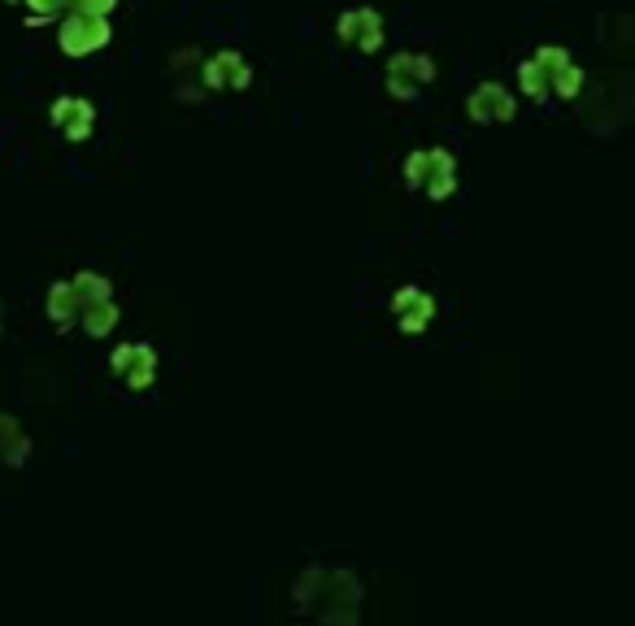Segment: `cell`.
I'll return each mask as SVG.
<instances>
[{
  "label": "cell",
  "mask_w": 635,
  "mask_h": 626,
  "mask_svg": "<svg viewBox=\"0 0 635 626\" xmlns=\"http://www.w3.org/2000/svg\"><path fill=\"white\" fill-rule=\"evenodd\" d=\"M109 35H114V31H109V22H105L100 13H78V9H71L66 22H62V31H57V44H62V53H71V57H87V53L105 49Z\"/></svg>",
  "instance_id": "6da1fadb"
},
{
  "label": "cell",
  "mask_w": 635,
  "mask_h": 626,
  "mask_svg": "<svg viewBox=\"0 0 635 626\" xmlns=\"http://www.w3.org/2000/svg\"><path fill=\"white\" fill-rule=\"evenodd\" d=\"M435 78V62L423 53H396L392 66H388V92L396 100H414L426 83Z\"/></svg>",
  "instance_id": "7a4b0ae2"
},
{
  "label": "cell",
  "mask_w": 635,
  "mask_h": 626,
  "mask_svg": "<svg viewBox=\"0 0 635 626\" xmlns=\"http://www.w3.org/2000/svg\"><path fill=\"white\" fill-rule=\"evenodd\" d=\"M109 370H114L131 392H144V388H152V379H157V352L148 344H123V348H114Z\"/></svg>",
  "instance_id": "3957f363"
},
{
  "label": "cell",
  "mask_w": 635,
  "mask_h": 626,
  "mask_svg": "<svg viewBox=\"0 0 635 626\" xmlns=\"http://www.w3.org/2000/svg\"><path fill=\"white\" fill-rule=\"evenodd\" d=\"M466 114H470L475 123L493 127V123H509V118L518 114V105H514V96H509L500 83H479V87L470 92V100H466Z\"/></svg>",
  "instance_id": "277c9868"
},
{
  "label": "cell",
  "mask_w": 635,
  "mask_h": 626,
  "mask_svg": "<svg viewBox=\"0 0 635 626\" xmlns=\"http://www.w3.org/2000/svg\"><path fill=\"white\" fill-rule=\"evenodd\" d=\"M340 40L345 44H357L361 53H379L383 49V18L374 13V9H349L345 18H340Z\"/></svg>",
  "instance_id": "5b68a950"
},
{
  "label": "cell",
  "mask_w": 635,
  "mask_h": 626,
  "mask_svg": "<svg viewBox=\"0 0 635 626\" xmlns=\"http://www.w3.org/2000/svg\"><path fill=\"white\" fill-rule=\"evenodd\" d=\"M392 309H396V322H401V331H410V336H419L431 327V318H435V300L419 291V287H401L396 291V300H392Z\"/></svg>",
  "instance_id": "8992f818"
},
{
  "label": "cell",
  "mask_w": 635,
  "mask_h": 626,
  "mask_svg": "<svg viewBox=\"0 0 635 626\" xmlns=\"http://www.w3.org/2000/svg\"><path fill=\"white\" fill-rule=\"evenodd\" d=\"M53 127L62 131L66 139H87L92 136V127H96V109L87 105V100H78V96H62L57 105H53Z\"/></svg>",
  "instance_id": "52a82bcc"
},
{
  "label": "cell",
  "mask_w": 635,
  "mask_h": 626,
  "mask_svg": "<svg viewBox=\"0 0 635 626\" xmlns=\"http://www.w3.org/2000/svg\"><path fill=\"white\" fill-rule=\"evenodd\" d=\"M423 188H426V197H431V201H444V197L457 188V161H453V152H444V148H426Z\"/></svg>",
  "instance_id": "ba28073f"
},
{
  "label": "cell",
  "mask_w": 635,
  "mask_h": 626,
  "mask_svg": "<svg viewBox=\"0 0 635 626\" xmlns=\"http://www.w3.org/2000/svg\"><path fill=\"white\" fill-rule=\"evenodd\" d=\"M253 83V70L240 53H218L205 62V87L222 92V87H248Z\"/></svg>",
  "instance_id": "9c48e42d"
},
{
  "label": "cell",
  "mask_w": 635,
  "mask_h": 626,
  "mask_svg": "<svg viewBox=\"0 0 635 626\" xmlns=\"http://www.w3.org/2000/svg\"><path fill=\"white\" fill-rule=\"evenodd\" d=\"M78 322H83V331L87 336H109L114 327H118V305H114V296L109 300H96V305H83L78 309Z\"/></svg>",
  "instance_id": "30bf717a"
},
{
  "label": "cell",
  "mask_w": 635,
  "mask_h": 626,
  "mask_svg": "<svg viewBox=\"0 0 635 626\" xmlns=\"http://www.w3.org/2000/svg\"><path fill=\"white\" fill-rule=\"evenodd\" d=\"M27 453H31V439L22 435V426H18L13 417L0 414V461H4V466H22Z\"/></svg>",
  "instance_id": "8fae6325"
},
{
  "label": "cell",
  "mask_w": 635,
  "mask_h": 626,
  "mask_svg": "<svg viewBox=\"0 0 635 626\" xmlns=\"http://www.w3.org/2000/svg\"><path fill=\"white\" fill-rule=\"evenodd\" d=\"M49 318H53V327H71V322H78V300H74L71 291V278L66 283H57V287H49Z\"/></svg>",
  "instance_id": "7c38bea8"
},
{
  "label": "cell",
  "mask_w": 635,
  "mask_h": 626,
  "mask_svg": "<svg viewBox=\"0 0 635 626\" xmlns=\"http://www.w3.org/2000/svg\"><path fill=\"white\" fill-rule=\"evenodd\" d=\"M71 291H74V300H78V309L114 296V291H109V278L96 275V270H78V275L71 278Z\"/></svg>",
  "instance_id": "4fadbf2b"
},
{
  "label": "cell",
  "mask_w": 635,
  "mask_h": 626,
  "mask_svg": "<svg viewBox=\"0 0 635 626\" xmlns=\"http://www.w3.org/2000/svg\"><path fill=\"white\" fill-rule=\"evenodd\" d=\"M579 87H583V70H579L574 62H570V57H565L562 66L553 70V78H549V96L574 100V96H579Z\"/></svg>",
  "instance_id": "5bb4252c"
},
{
  "label": "cell",
  "mask_w": 635,
  "mask_h": 626,
  "mask_svg": "<svg viewBox=\"0 0 635 626\" xmlns=\"http://www.w3.org/2000/svg\"><path fill=\"white\" fill-rule=\"evenodd\" d=\"M518 87H522L531 100H544V96H549V70L540 66L536 57H527V62L518 66Z\"/></svg>",
  "instance_id": "9a60e30c"
},
{
  "label": "cell",
  "mask_w": 635,
  "mask_h": 626,
  "mask_svg": "<svg viewBox=\"0 0 635 626\" xmlns=\"http://www.w3.org/2000/svg\"><path fill=\"white\" fill-rule=\"evenodd\" d=\"M66 9H78V13H100V18H109V13L118 9V0H66Z\"/></svg>",
  "instance_id": "2e32d148"
},
{
  "label": "cell",
  "mask_w": 635,
  "mask_h": 626,
  "mask_svg": "<svg viewBox=\"0 0 635 626\" xmlns=\"http://www.w3.org/2000/svg\"><path fill=\"white\" fill-rule=\"evenodd\" d=\"M27 9H31L35 18H53V13L66 9V0H27Z\"/></svg>",
  "instance_id": "e0dca14e"
},
{
  "label": "cell",
  "mask_w": 635,
  "mask_h": 626,
  "mask_svg": "<svg viewBox=\"0 0 635 626\" xmlns=\"http://www.w3.org/2000/svg\"><path fill=\"white\" fill-rule=\"evenodd\" d=\"M9 4H13V0H9Z\"/></svg>",
  "instance_id": "ac0fdd59"
}]
</instances>
